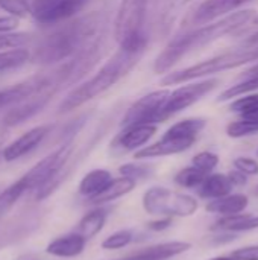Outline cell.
I'll return each mask as SVG.
<instances>
[{"label":"cell","instance_id":"277c9868","mask_svg":"<svg viewBox=\"0 0 258 260\" xmlns=\"http://www.w3.org/2000/svg\"><path fill=\"white\" fill-rule=\"evenodd\" d=\"M93 24L96 23L91 21V18H85L50 35L36 49V59H40L41 62H55L67 58L68 55L76 52L88 37L93 35Z\"/></svg>","mask_w":258,"mask_h":260},{"label":"cell","instance_id":"1f68e13d","mask_svg":"<svg viewBox=\"0 0 258 260\" xmlns=\"http://www.w3.org/2000/svg\"><path fill=\"white\" fill-rule=\"evenodd\" d=\"M192 165L198 169H201L205 174H213V171L216 169V166L219 165V157L214 152L210 151H204L199 152L193 157Z\"/></svg>","mask_w":258,"mask_h":260},{"label":"cell","instance_id":"ba28073f","mask_svg":"<svg viewBox=\"0 0 258 260\" xmlns=\"http://www.w3.org/2000/svg\"><path fill=\"white\" fill-rule=\"evenodd\" d=\"M41 219H43V212L36 207L24 209L15 216L9 218L0 227V251L33 235L38 230Z\"/></svg>","mask_w":258,"mask_h":260},{"label":"cell","instance_id":"d6a6232c","mask_svg":"<svg viewBox=\"0 0 258 260\" xmlns=\"http://www.w3.org/2000/svg\"><path fill=\"white\" fill-rule=\"evenodd\" d=\"M231 111L239 113L240 116H248L254 111L258 110V93L248 94L245 98H239L237 101H234L230 107Z\"/></svg>","mask_w":258,"mask_h":260},{"label":"cell","instance_id":"9c48e42d","mask_svg":"<svg viewBox=\"0 0 258 260\" xmlns=\"http://www.w3.org/2000/svg\"><path fill=\"white\" fill-rule=\"evenodd\" d=\"M170 96L169 90H158L146 94L137 101L126 113L123 119V126H132L140 123H158L163 122V108Z\"/></svg>","mask_w":258,"mask_h":260},{"label":"cell","instance_id":"e575fe53","mask_svg":"<svg viewBox=\"0 0 258 260\" xmlns=\"http://www.w3.org/2000/svg\"><path fill=\"white\" fill-rule=\"evenodd\" d=\"M27 41V37L24 34H0V52L6 49H14L20 47Z\"/></svg>","mask_w":258,"mask_h":260},{"label":"cell","instance_id":"d590c367","mask_svg":"<svg viewBox=\"0 0 258 260\" xmlns=\"http://www.w3.org/2000/svg\"><path fill=\"white\" fill-rule=\"evenodd\" d=\"M234 168L248 177H255L258 175V161L251 157H237L234 160Z\"/></svg>","mask_w":258,"mask_h":260},{"label":"cell","instance_id":"4fadbf2b","mask_svg":"<svg viewBox=\"0 0 258 260\" xmlns=\"http://www.w3.org/2000/svg\"><path fill=\"white\" fill-rule=\"evenodd\" d=\"M251 2H254V0H205L196 8V11L193 14V23L195 24L210 23V21L220 18V17L242 8Z\"/></svg>","mask_w":258,"mask_h":260},{"label":"cell","instance_id":"484cf974","mask_svg":"<svg viewBox=\"0 0 258 260\" xmlns=\"http://www.w3.org/2000/svg\"><path fill=\"white\" fill-rule=\"evenodd\" d=\"M36 90H41V85H40V81L38 79L30 81L27 84H18V85L12 87L9 90L0 91V108L6 107L11 102L20 101L21 98H27L29 94L35 93Z\"/></svg>","mask_w":258,"mask_h":260},{"label":"cell","instance_id":"83f0119b","mask_svg":"<svg viewBox=\"0 0 258 260\" xmlns=\"http://www.w3.org/2000/svg\"><path fill=\"white\" fill-rule=\"evenodd\" d=\"M208 174L202 172L201 169L195 168L193 165L189 168L181 169L176 175H175V183L179 187L184 189H199V186L204 183V180L207 178Z\"/></svg>","mask_w":258,"mask_h":260},{"label":"cell","instance_id":"8fae6325","mask_svg":"<svg viewBox=\"0 0 258 260\" xmlns=\"http://www.w3.org/2000/svg\"><path fill=\"white\" fill-rule=\"evenodd\" d=\"M217 85H219V79H205V81H201L196 84H189V85L176 88L175 91L170 93L167 102L164 104L163 120L189 108L190 105H193L195 102L202 99L207 93L214 90Z\"/></svg>","mask_w":258,"mask_h":260},{"label":"cell","instance_id":"603a6c76","mask_svg":"<svg viewBox=\"0 0 258 260\" xmlns=\"http://www.w3.org/2000/svg\"><path fill=\"white\" fill-rule=\"evenodd\" d=\"M135 184L137 181L128 178V177H119V178H114L109 186L100 193L97 195L96 198H93L91 201H88L90 204L93 206H105L108 203H113L125 195H128L129 192H132L135 189Z\"/></svg>","mask_w":258,"mask_h":260},{"label":"cell","instance_id":"b9f144b4","mask_svg":"<svg viewBox=\"0 0 258 260\" xmlns=\"http://www.w3.org/2000/svg\"><path fill=\"white\" fill-rule=\"evenodd\" d=\"M208 260H237L233 254L231 256H216V257H211V259Z\"/></svg>","mask_w":258,"mask_h":260},{"label":"cell","instance_id":"3957f363","mask_svg":"<svg viewBox=\"0 0 258 260\" xmlns=\"http://www.w3.org/2000/svg\"><path fill=\"white\" fill-rule=\"evenodd\" d=\"M141 206L152 216L189 218L198 212L199 201L189 193L175 192L164 186H154L143 193Z\"/></svg>","mask_w":258,"mask_h":260},{"label":"cell","instance_id":"7402d4cb","mask_svg":"<svg viewBox=\"0 0 258 260\" xmlns=\"http://www.w3.org/2000/svg\"><path fill=\"white\" fill-rule=\"evenodd\" d=\"M109 216V209L105 207V206H96V209H93L91 212H88L78 224V229L76 232L81 233L85 239H93L94 236H97L105 224H106V219Z\"/></svg>","mask_w":258,"mask_h":260},{"label":"cell","instance_id":"2e32d148","mask_svg":"<svg viewBox=\"0 0 258 260\" xmlns=\"http://www.w3.org/2000/svg\"><path fill=\"white\" fill-rule=\"evenodd\" d=\"M157 133L155 123H140L125 128V131L116 139L114 146L122 151H138L144 146Z\"/></svg>","mask_w":258,"mask_h":260},{"label":"cell","instance_id":"52a82bcc","mask_svg":"<svg viewBox=\"0 0 258 260\" xmlns=\"http://www.w3.org/2000/svg\"><path fill=\"white\" fill-rule=\"evenodd\" d=\"M71 154V145L65 143L47 157H44L41 161H38L32 169H29L21 178V184L24 186L26 192L35 190L38 192L46 184H49L53 178L59 175V172L65 168L68 163V157Z\"/></svg>","mask_w":258,"mask_h":260},{"label":"cell","instance_id":"6da1fadb","mask_svg":"<svg viewBox=\"0 0 258 260\" xmlns=\"http://www.w3.org/2000/svg\"><path fill=\"white\" fill-rule=\"evenodd\" d=\"M254 14H255V11H252V9L239 11V12H234L233 15L222 18L220 21L210 23L204 27L195 29L192 32H187L184 35L173 38L166 46V49L157 56L155 64H154V70L157 73L167 72L173 64H176L189 52H192L195 49H201V47L222 38L224 35L233 32L234 29L249 23L252 20Z\"/></svg>","mask_w":258,"mask_h":260},{"label":"cell","instance_id":"f35d334b","mask_svg":"<svg viewBox=\"0 0 258 260\" xmlns=\"http://www.w3.org/2000/svg\"><path fill=\"white\" fill-rule=\"evenodd\" d=\"M228 177H230V180H231V183H233L234 187H243V186L248 184V175L243 174V172H240V171H237V169L231 171L228 174Z\"/></svg>","mask_w":258,"mask_h":260},{"label":"cell","instance_id":"7a4b0ae2","mask_svg":"<svg viewBox=\"0 0 258 260\" xmlns=\"http://www.w3.org/2000/svg\"><path fill=\"white\" fill-rule=\"evenodd\" d=\"M141 53L143 50H126L120 47V50L91 79L68 93L59 105V113L71 111L111 88L138 62Z\"/></svg>","mask_w":258,"mask_h":260},{"label":"cell","instance_id":"74e56055","mask_svg":"<svg viewBox=\"0 0 258 260\" xmlns=\"http://www.w3.org/2000/svg\"><path fill=\"white\" fill-rule=\"evenodd\" d=\"M172 224H173V218H169V216H160V219H155V221L148 222V224H146V227H148V230L158 233V232H164V230L170 229V227H172Z\"/></svg>","mask_w":258,"mask_h":260},{"label":"cell","instance_id":"9a60e30c","mask_svg":"<svg viewBox=\"0 0 258 260\" xmlns=\"http://www.w3.org/2000/svg\"><path fill=\"white\" fill-rule=\"evenodd\" d=\"M87 242L88 239H85L81 233L75 230L50 241L46 247V253L59 259H73L84 253Z\"/></svg>","mask_w":258,"mask_h":260},{"label":"cell","instance_id":"7c38bea8","mask_svg":"<svg viewBox=\"0 0 258 260\" xmlns=\"http://www.w3.org/2000/svg\"><path fill=\"white\" fill-rule=\"evenodd\" d=\"M196 140L190 139H176V137H167L163 136L158 142L141 148L135 152V158L138 160H146V158H157V157H167V155H175L181 154L187 149H190L195 145Z\"/></svg>","mask_w":258,"mask_h":260},{"label":"cell","instance_id":"5b68a950","mask_svg":"<svg viewBox=\"0 0 258 260\" xmlns=\"http://www.w3.org/2000/svg\"><path fill=\"white\" fill-rule=\"evenodd\" d=\"M255 59H258V46H252L249 49H242V50H236V52H227V53H222L211 59L202 61L196 66L187 67L184 70L169 73L167 76H164L161 79V82L164 85H173V84H179V82H186V81H193V79L210 76V75H214V73H219L224 70L236 69L239 66H243V64L255 61Z\"/></svg>","mask_w":258,"mask_h":260},{"label":"cell","instance_id":"e0dca14e","mask_svg":"<svg viewBox=\"0 0 258 260\" xmlns=\"http://www.w3.org/2000/svg\"><path fill=\"white\" fill-rule=\"evenodd\" d=\"M192 248L190 242L184 241H172V242H161L157 245H151L134 254L141 260H169L187 253Z\"/></svg>","mask_w":258,"mask_h":260},{"label":"cell","instance_id":"d4e9b609","mask_svg":"<svg viewBox=\"0 0 258 260\" xmlns=\"http://www.w3.org/2000/svg\"><path fill=\"white\" fill-rule=\"evenodd\" d=\"M205 120L204 119H186L175 125H172L164 136L167 137H176V139H190L196 140L198 134L204 129Z\"/></svg>","mask_w":258,"mask_h":260},{"label":"cell","instance_id":"836d02e7","mask_svg":"<svg viewBox=\"0 0 258 260\" xmlns=\"http://www.w3.org/2000/svg\"><path fill=\"white\" fill-rule=\"evenodd\" d=\"M0 8L15 17H23L29 12L27 0H0Z\"/></svg>","mask_w":258,"mask_h":260},{"label":"cell","instance_id":"7bdbcfd3","mask_svg":"<svg viewBox=\"0 0 258 260\" xmlns=\"http://www.w3.org/2000/svg\"><path fill=\"white\" fill-rule=\"evenodd\" d=\"M18 260H43V259H40V257H36V256H23V257H20Z\"/></svg>","mask_w":258,"mask_h":260},{"label":"cell","instance_id":"ab89813d","mask_svg":"<svg viewBox=\"0 0 258 260\" xmlns=\"http://www.w3.org/2000/svg\"><path fill=\"white\" fill-rule=\"evenodd\" d=\"M217 235L211 238V242L214 245H224V244H230L236 239V233H230V232H216Z\"/></svg>","mask_w":258,"mask_h":260},{"label":"cell","instance_id":"5bb4252c","mask_svg":"<svg viewBox=\"0 0 258 260\" xmlns=\"http://www.w3.org/2000/svg\"><path fill=\"white\" fill-rule=\"evenodd\" d=\"M50 126H35L29 131H26L23 136H20L17 140H14L11 145H8L3 151V158L6 161H14L26 154H29L30 151H33L43 140L44 137L49 134Z\"/></svg>","mask_w":258,"mask_h":260},{"label":"cell","instance_id":"4316f807","mask_svg":"<svg viewBox=\"0 0 258 260\" xmlns=\"http://www.w3.org/2000/svg\"><path fill=\"white\" fill-rule=\"evenodd\" d=\"M30 58V52L24 47H14L0 52V72L17 69L26 64Z\"/></svg>","mask_w":258,"mask_h":260},{"label":"cell","instance_id":"60d3db41","mask_svg":"<svg viewBox=\"0 0 258 260\" xmlns=\"http://www.w3.org/2000/svg\"><path fill=\"white\" fill-rule=\"evenodd\" d=\"M18 21L15 17H0V34L11 32L17 27Z\"/></svg>","mask_w":258,"mask_h":260},{"label":"cell","instance_id":"d6986e66","mask_svg":"<svg viewBox=\"0 0 258 260\" xmlns=\"http://www.w3.org/2000/svg\"><path fill=\"white\" fill-rule=\"evenodd\" d=\"M113 175L106 169H93L90 171L79 183V193L87 200L91 201L97 195H100L113 181Z\"/></svg>","mask_w":258,"mask_h":260},{"label":"cell","instance_id":"f546056e","mask_svg":"<svg viewBox=\"0 0 258 260\" xmlns=\"http://www.w3.org/2000/svg\"><path fill=\"white\" fill-rule=\"evenodd\" d=\"M134 241H135V233L132 230H119L102 241V248L108 251L122 250L131 245Z\"/></svg>","mask_w":258,"mask_h":260},{"label":"cell","instance_id":"f1b7e54d","mask_svg":"<svg viewBox=\"0 0 258 260\" xmlns=\"http://www.w3.org/2000/svg\"><path fill=\"white\" fill-rule=\"evenodd\" d=\"M258 133V120L251 117H242L240 120L231 122L227 126V134L233 139H240Z\"/></svg>","mask_w":258,"mask_h":260},{"label":"cell","instance_id":"8992f818","mask_svg":"<svg viewBox=\"0 0 258 260\" xmlns=\"http://www.w3.org/2000/svg\"><path fill=\"white\" fill-rule=\"evenodd\" d=\"M149 0H122L116 17V40L122 49L144 50L143 24Z\"/></svg>","mask_w":258,"mask_h":260},{"label":"cell","instance_id":"f6af8a7d","mask_svg":"<svg viewBox=\"0 0 258 260\" xmlns=\"http://www.w3.org/2000/svg\"><path fill=\"white\" fill-rule=\"evenodd\" d=\"M255 23H258V17H257V18H255Z\"/></svg>","mask_w":258,"mask_h":260},{"label":"cell","instance_id":"30bf717a","mask_svg":"<svg viewBox=\"0 0 258 260\" xmlns=\"http://www.w3.org/2000/svg\"><path fill=\"white\" fill-rule=\"evenodd\" d=\"M85 0H27L29 12L43 24H53L70 18L82 9Z\"/></svg>","mask_w":258,"mask_h":260},{"label":"cell","instance_id":"ffe728a7","mask_svg":"<svg viewBox=\"0 0 258 260\" xmlns=\"http://www.w3.org/2000/svg\"><path fill=\"white\" fill-rule=\"evenodd\" d=\"M234 186L228 177V174H208L204 183L199 186L198 193L204 200H217L222 197H227L233 192Z\"/></svg>","mask_w":258,"mask_h":260},{"label":"cell","instance_id":"44dd1931","mask_svg":"<svg viewBox=\"0 0 258 260\" xmlns=\"http://www.w3.org/2000/svg\"><path fill=\"white\" fill-rule=\"evenodd\" d=\"M213 232H230V233H243L258 230V215L252 213H239L233 216L220 218L211 227Z\"/></svg>","mask_w":258,"mask_h":260},{"label":"cell","instance_id":"ee69618b","mask_svg":"<svg viewBox=\"0 0 258 260\" xmlns=\"http://www.w3.org/2000/svg\"><path fill=\"white\" fill-rule=\"evenodd\" d=\"M254 195H255V197H258V184L255 186V187H254Z\"/></svg>","mask_w":258,"mask_h":260},{"label":"cell","instance_id":"7dc6e473","mask_svg":"<svg viewBox=\"0 0 258 260\" xmlns=\"http://www.w3.org/2000/svg\"><path fill=\"white\" fill-rule=\"evenodd\" d=\"M0 193H2V190H0Z\"/></svg>","mask_w":258,"mask_h":260},{"label":"cell","instance_id":"8d00e7d4","mask_svg":"<svg viewBox=\"0 0 258 260\" xmlns=\"http://www.w3.org/2000/svg\"><path fill=\"white\" fill-rule=\"evenodd\" d=\"M233 256L237 260H258V244L237 248L233 251Z\"/></svg>","mask_w":258,"mask_h":260},{"label":"cell","instance_id":"cb8c5ba5","mask_svg":"<svg viewBox=\"0 0 258 260\" xmlns=\"http://www.w3.org/2000/svg\"><path fill=\"white\" fill-rule=\"evenodd\" d=\"M258 88V64L251 67L249 70L245 72L243 75V81L230 87L228 90H225L219 101H228V99H233V98H237V96H242L245 93H251L254 90Z\"/></svg>","mask_w":258,"mask_h":260},{"label":"cell","instance_id":"4dcf8cb0","mask_svg":"<svg viewBox=\"0 0 258 260\" xmlns=\"http://www.w3.org/2000/svg\"><path fill=\"white\" fill-rule=\"evenodd\" d=\"M119 172L122 177H128L134 181L146 180L154 174L152 165H143V163H126L119 168Z\"/></svg>","mask_w":258,"mask_h":260},{"label":"cell","instance_id":"bcb514c9","mask_svg":"<svg viewBox=\"0 0 258 260\" xmlns=\"http://www.w3.org/2000/svg\"><path fill=\"white\" fill-rule=\"evenodd\" d=\"M257 155H258V151H257Z\"/></svg>","mask_w":258,"mask_h":260},{"label":"cell","instance_id":"ac0fdd59","mask_svg":"<svg viewBox=\"0 0 258 260\" xmlns=\"http://www.w3.org/2000/svg\"><path fill=\"white\" fill-rule=\"evenodd\" d=\"M248 206H249V198L245 193H230L227 197L211 200L207 204L205 210L219 215L220 218H225V216L243 213L248 209Z\"/></svg>","mask_w":258,"mask_h":260}]
</instances>
